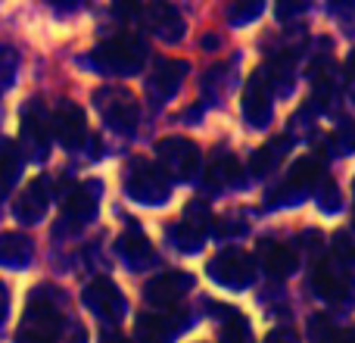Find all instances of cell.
I'll list each match as a JSON object with an SVG mask.
<instances>
[{
    "label": "cell",
    "mask_w": 355,
    "mask_h": 343,
    "mask_svg": "<svg viewBox=\"0 0 355 343\" xmlns=\"http://www.w3.org/2000/svg\"><path fill=\"white\" fill-rule=\"evenodd\" d=\"M44 212H47V190H44L41 178H31L28 187H25L16 200V219L19 221H37Z\"/></svg>",
    "instance_id": "cell-15"
},
{
    "label": "cell",
    "mask_w": 355,
    "mask_h": 343,
    "mask_svg": "<svg viewBox=\"0 0 355 343\" xmlns=\"http://www.w3.org/2000/svg\"><path fill=\"white\" fill-rule=\"evenodd\" d=\"M327 343H355V331H331Z\"/></svg>",
    "instance_id": "cell-30"
},
{
    "label": "cell",
    "mask_w": 355,
    "mask_h": 343,
    "mask_svg": "<svg viewBox=\"0 0 355 343\" xmlns=\"http://www.w3.org/2000/svg\"><path fill=\"white\" fill-rule=\"evenodd\" d=\"M50 144V119L44 116L41 103H31L22 110V147L31 160H44Z\"/></svg>",
    "instance_id": "cell-8"
},
{
    "label": "cell",
    "mask_w": 355,
    "mask_h": 343,
    "mask_svg": "<svg viewBox=\"0 0 355 343\" xmlns=\"http://www.w3.org/2000/svg\"><path fill=\"white\" fill-rule=\"evenodd\" d=\"M62 212H66V219L72 221H87L94 212H97V196H94V187H87V184H78V187H72L66 194V200H62Z\"/></svg>",
    "instance_id": "cell-17"
},
{
    "label": "cell",
    "mask_w": 355,
    "mask_h": 343,
    "mask_svg": "<svg viewBox=\"0 0 355 343\" xmlns=\"http://www.w3.org/2000/svg\"><path fill=\"white\" fill-rule=\"evenodd\" d=\"M31 259V240L25 234H0V262L25 265Z\"/></svg>",
    "instance_id": "cell-18"
},
{
    "label": "cell",
    "mask_w": 355,
    "mask_h": 343,
    "mask_svg": "<svg viewBox=\"0 0 355 343\" xmlns=\"http://www.w3.org/2000/svg\"><path fill=\"white\" fill-rule=\"evenodd\" d=\"M243 116L250 119L252 125H265L271 116V91H268V75L256 72L250 81H246V91H243Z\"/></svg>",
    "instance_id": "cell-12"
},
{
    "label": "cell",
    "mask_w": 355,
    "mask_h": 343,
    "mask_svg": "<svg viewBox=\"0 0 355 343\" xmlns=\"http://www.w3.org/2000/svg\"><path fill=\"white\" fill-rule=\"evenodd\" d=\"M94 100H97V110L103 116V122L112 131H122V135L135 131L141 106H137V100L128 91H122V87H103V91L94 94Z\"/></svg>",
    "instance_id": "cell-2"
},
{
    "label": "cell",
    "mask_w": 355,
    "mask_h": 343,
    "mask_svg": "<svg viewBox=\"0 0 355 343\" xmlns=\"http://www.w3.org/2000/svg\"><path fill=\"white\" fill-rule=\"evenodd\" d=\"M206 175H209V181L212 184H234L237 181V175H240V162L234 160V156H227V153H218L212 162H209Z\"/></svg>",
    "instance_id": "cell-22"
},
{
    "label": "cell",
    "mask_w": 355,
    "mask_h": 343,
    "mask_svg": "<svg viewBox=\"0 0 355 343\" xmlns=\"http://www.w3.org/2000/svg\"><path fill=\"white\" fill-rule=\"evenodd\" d=\"M334 256L343 259L346 265H355V240L346 231H340L337 237H334Z\"/></svg>",
    "instance_id": "cell-26"
},
{
    "label": "cell",
    "mask_w": 355,
    "mask_h": 343,
    "mask_svg": "<svg viewBox=\"0 0 355 343\" xmlns=\"http://www.w3.org/2000/svg\"><path fill=\"white\" fill-rule=\"evenodd\" d=\"M337 141H340V147H343V150H352L355 147V122H346L343 128H340Z\"/></svg>",
    "instance_id": "cell-27"
},
{
    "label": "cell",
    "mask_w": 355,
    "mask_h": 343,
    "mask_svg": "<svg viewBox=\"0 0 355 343\" xmlns=\"http://www.w3.org/2000/svg\"><path fill=\"white\" fill-rule=\"evenodd\" d=\"M184 72H187V62H178V60H162L159 66L153 69V78H150V94L159 100L172 97V94L181 87Z\"/></svg>",
    "instance_id": "cell-14"
},
{
    "label": "cell",
    "mask_w": 355,
    "mask_h": 343,
    "mask_svg": "<svg viewBox=\"0 0 355 343\" xmlns=\"http://www.w3.org/2000/svg\"><path fill=\"white\" fill-rule=\"evenodd\" d=\"M125 187L135 200L141 203H162L168 196V181L153 162L147 160H135L128 166V178H125Z\"/></svg>",
    "instance_id": "cell-6"
},
{
    "label": "cell",
    "mask_w": 355,
    "mask_h": 343,
    "mask_svg": "<svg viewBox=\"0 0 355 343\" xmlns=\"http://www.w3.org/2000/svg\"><path fill=\"white\" fill-rule=\"evenodd\" d=\"M12 72H16V53L10 47H0V94L10 87Z\"/></svg>",
    "instance_id": "cell-25"
},
{
    "label": "cell",
    "mask_w": 355,
    "mask_h": 343,
    "mask_svg": "<svg viewBox=\"0 0 355 343\" xmlns=\"http://www.w3.org/2000/svg\"><path fill=\"white\" fill-rule=\"evenodd\" d=\"M221 343H250V328L246 319L234 309L225 312V325H221Z\"/></svg>",
    "instance_id": "cell-24"
},
{
    "label": "cell",
    "mask_w": 355,
    "mask_h": 343,
    "mask_svg": "<svg viewBox=\"0 0 355 343\" xmlns=\"http://www.w3.org/2000/svg\"><path fill=\"white\" fill-rule=\"evenodd\" d=\"M312 284H315V290H318L324 300H331V303H340V306L355 303V281H352V275L340 271L334 259H321V262L315 265Z\"/></svg>",
    "instance_id": "cell-7"
},
{
    "label": "cell",
    "mask_w": 355,
    "mask_h": 343,
    "mask_svg": "<svg viewBox=\"0 0 355 343\" xmlns=\"http://www.w3.org/2000/svg\"><path fill=\"white\" fill-rule=\"evenodd\" d=\"M190 287H193V278H190L187 271H166V275H156L153 281H147L144 296H147L153 306H172Z\"/></svg>",
    "instance_id": "cell-10"
},
{
    "label": "cell",
    "mask_w": 355,
    "mask_h": 343,
    "mask_svg": "<svg viewBox=\"0 0 355 343\" xmlns=\"http://www.w3.org/2000/svg\"><path fill=\"white\" fill-rule=\"evenodd\" d=\"M181 325H175V315H141L137 319V340L141 343H168L175 337V331Z\"/></svg>",
    "instance_id": "cell-16"
},
{
    "label": "cell",
    "mask_w": 355,
    "mask_h": 343,
    "mask_svg": "<svg viewBox=\"0 0 355 343\" xmlns=\"http://www.w3.org/2000/svg\"><path fill=\"white\" fill-rule=\"evenodd\" d=\"M85 303L94 315H100V319L112 321L122 315V294H119V287L110 281V278H94L85 290Z\"/></svg>",
    "instance_id": "cell-11"
},
{
    "label": "cell",
    "mask_w": 355,
    "mask_h": 343,
    "mask_svg": "<svg viewBox=\"0 0 355 343\" xmlns=\"http://www.w3.org/2000/svg\"><path fill=\"white\" fill-rule=\"evenodd\" d=\"M265 343H300V340H296V334L290 331V328H277V331L268 334V340Z\"/></svg>",
    "instance_id": "cell-28"
},
{
    "label": "cell",
    "mask_w": 355,
    "mask_h": 343,
    "mask_svg": "<svg viewBox=\"0 0 355 343\" xmlns=\"http://www.w3.org/2000/svg\"><path fill=\"white\" fill-rule=\"evenodd\" d=\"M156 156H159L162 169L178 181H190L200 172V147L187 137H162L156 144Z\"/></svg>",
    "instance_id": "cell-4"
},
{
    "label": "cell",
    "mask_w": 355,
    "mask_h": 343,
    "mask_svg": "<svg viewBox=\"0 0 355 343\" xmlns=\"http://www.w3.org/2000/svg\"><path fill=\"white\" fill-rule=\"evenodd\" d=\"M144 56H147L144 53V44L135 35H128V31L110 37V41H103L94 50V62L110 69V72H135V69H141Z\"/></svg>",
    "instance_id": "cell-3"
},
{
    "label": "cell",
    "mask_w": 355,
    "mask_h": 343,
    "mask_svg": "<svg viewBox=\"0 0 355 343\" xmlns=\"http://www.w3.org/2000/svg\"><path fill=\"white\" fill-rule=\"evenodd\" d=\"M349 81H352V85H355V53L349 56Z\"/></svg>",
    "instance_id": "cell-32"
},
{
    "label": "cell",
    "mask_w": 355,
    "mask_h": 343,
    "mask_svg": "<svg viewBox=\"0 0 355 343\" xmlns=\"http://www.w3.org/2000/svg\"><path fill=\"white\" fill-rule=\"evenodd\" d=\"M6 309H10V290H6V284L0 281V321L6 319Z\"/></svg>",
    "instance_id": "cell-31"
},
{
    "label": "cell",
    "mask_w": 355,
    "mask_h": 343,
    "mask_svg": "<svg viewBox=\"0 0 355 343\" xmlns=\"http://www.w3.org/2000/svg\"><path fill=\"white\" fill-rule=\"evenodd\" d=\"M284 147H287V141L281 137V141H271V144H265L262 150H256V156L250 160V172L252 175H265V172H271V166L281 160Z\"/></svg>",
    "instance_id": "cell-23"
},
{
    "label": "cell",
    "mask_w": 355,
    "mask_h": 343,
    "mask_svg": "<svg viewBox=\"0 0 355 343\" xmlns=\"http://www.w3.org/2000/svg\"><path fill=\"white\" fill-rule=\"evenodd\" d=\"M150 22H153L156 35H162L166 41H178V37L184 35V22H181V16H178V10H172V6H166V3L150 10Z\"/></svg>",
    "instance_id": "cell-19"
},
{
    "label": "cell",
    "mask_w": 355,
    "mask_h": 343,
    "mask_svg": "<svg viewBox=\"0 0 355 343\" xmlns=\"http://www.w3.org/2000/svg\"><path fill=\"white\" fill-rule=\"evenodd\" d=\"M259 12V3H246V6H234V10H227V16L237 19V16H256Z\"/></svg>",
    "instance_id": "cell-29"
},
{
    "label": "cell",
    "mask_w": 355,
    "mask_h": 343,
    "mask_svg": "<svg viewBox=\"0 0 355 343\" xmlns=\"http://www.w3.org/2000/svg\"><path fill=\"white\" fill-rule=\"evenodd\" d=\"M53 296H60V290L47 287V284L28 296L16 343H56L62 331V309H60V300H53Z\"/></svg>",
    "instance_id": "cell-1"
},
{
    "label": "cell",
    "mask_w": 355,
    "mask_h": 343,
    "mask_svg": "<svg viewBox=\"0 0 355 343\" xmlns=\"http://www.w3.org/2000/svg\"><path fill=\"white\" fill-rule=\"evenodd\" d=\"M106 343H128V340H122V337H110Z\"/></svg>",
    "instance_id": "cell-33"
},
{
    "label": "cell",
    "mask_w": 355,
    "mask_h": 343,
    "mask_svg": "<svg viewBox=\"0 0 355 343\" xmlns=\"http://www.w3.org/2000/svg\"><path fill=\"white\" fill-rule=\"evenodd\" d=\"M259 253H262V262H265V269H268V275H275V278L293 275L296 265H300L296 250H290L287 244H277V240H262Z\"/></svg>",
    "instance_id": "cell-13"
},
{
    "label": "cell",
    "mask_w": 355,
    "mask_h": 343,
    "mask_svg": "<svg viewBox=\"0 0 355 343\" xmlns=\"http://www.w3.org/2000/svg\"><path fill=\"white\" fill-rule=\"evenodd\" d=\"M119 250H122V256L128 259L131 265H144L150 256H153V250H150L147 237H144V234L137 231L135 225H128V231L122 234V240H119Z\"/></svg>",
    "instance_id": "cell-21"
},
{
    "label": "cell",
    "mask_w": 355,
    "mask_h": 343,
    "mask_svg": "<svg viewBox=\"0 0 355 343\" xmlns=\"http://www.w3.org/2000/svg\"><path fill=\"white\" fill-rule=\"evenodd\" d=\"M50 135H53L56 141H60L62 147H69V150L78 147V144L87 137V122H85L81 106L62 103L60 110L53 112V119H50Z\"/></svg>",
    "instance_id": "cell-9"
},
{
    "label": "cell",
    "mask_w": 355,
    "mask_h": 343,
    "mask_svg": "<svg viewBox=\"0 0 355 343\" xmlns=\"http://www.w3.org/2000/svg\"><path fill=\"white\" fill-rule=\"evenodd\" d=\"M209 275H212V281L225 284V287L240 290L252 281V275H256V262H252V256L246 250L227 246V250H221L218 256H212V262H209Z\"/></svg>",
    "instance_id": "cell-5"
},
{
    "label": "cell",
    "mask_w": 355,
    "mask_h": 343,
    "mask_svg": "<svg viewBox=\"0 0 355 343\" xmlns=\"http://www.w3.org/2000/svg\"><path fill=\"white\" fill-rule=\"evenodd\" d=\"M321 181V162L318 160H300L293 169L287 172V181L284 187L287 190H309Z\"/></svg>",
    "instance_id": "cell-20"
}]
</instances>
